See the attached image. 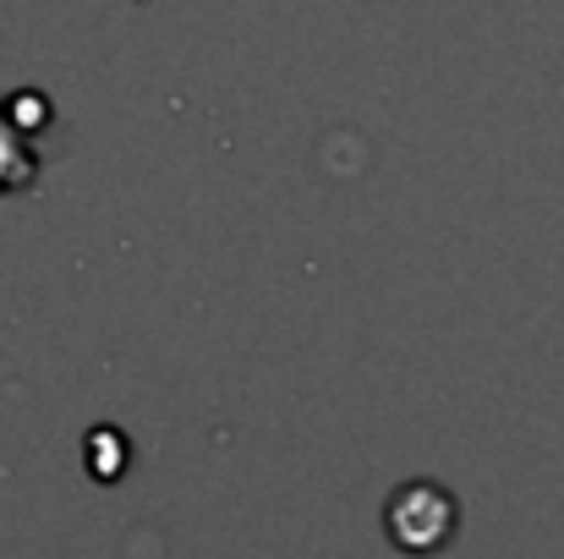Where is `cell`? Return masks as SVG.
Masks as SVG:
<instances>
[{
    "mask_svg": "<svg viewBox=\"0 0 564 559\" xmlns=\"http://www.w3.org/2000/svg\"><path fill=\"white\" fill-rule=\"evenodd\" d=\"M455 533V499L433 483H411L389 499V538L405 555H438Z\"/></svg>",
    "mask_w": 564,
    "mask_h": 559,
    "instance_id": "cell-1",
    "label": "cell"
}]
</instances>
